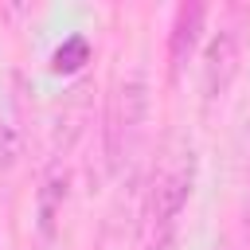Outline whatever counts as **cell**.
Listing matches in <instances>:
<instances>
[{
	"label": "cell",
	"mask_w": 250,
	"mask_h": 250,
	"mask_svg": "<svg viewBox=\"0 0 250 250\" xmlns=\"http://www.w3.org/2000/svg\"><path fill=\"white\" fill-rule=\"evenodd\" d=\"M141 121H145V78H129V82H121L113 109H109V160L113 164L133 145Z\"/></svg>",
	"instance_id": "1"
},
{
	"label": "cell",
	"mask_w": 250,
	"mask_h": 250,
	"mask_svg": "<svg viewBox=\"0 0 250 250\" xmlns=\"http://www.w3.org/2000/svg\"><path fill=\"white\" fill-rule=\"evenodd\" d=\"M188 191H191V148L160 168V176L152 184V227H168L180 215Z\"/></svg>",
	"instance_id": "2"
},
{
	"label": "cell",
	"mask_w": 250,
	"mask_h": 250,
	"mask_svg": "<svg viewBox=\"0 0 250 250\" xmlns=\"http://www.w3.org/2000/svg\"><path fill=\"white\" fill-rule=\"evenodd\" d=\"M234 59H238V35L234 31H223L211 51H207V66H203V86L207 94H223L230 74H234Z\"/></svg>",
	"instance_id": "3"
},
{
	"label": "cell",
	"mask_w": 250,
	"mask_h": 250,
	"mask_svg": "<svg viewBox=\"0 0 250 250\" xmlns=\"http://www.w3.org/2000/svg\"><path fill=\"white\" fill-rule=\"evenodd\" d=\"M199 27H203V4H188L176 12V31H172V62L176 66H184L191 47L199 43Z\"/></svg>",
	"instance_id": "4"
},
{
	"label": "cell",
	"mask_w": 250,
	"mask_h": 250,
	"mask_svg": "<svg viewBox=\"0 0 250 250\" xmlns=\"http://www.w3.org/2000/svg\"><path fill=\"white\" fill-rule=\"evenodd\" d=\"M90 62V43L82 39V35H70L55 55H51V70L55 74H74V70H82Z\"/></svg>",
	"instance_id": "5"
},
{
	"label": "cell",
	"mask_w": 250,
	"mask_h": 250,
	"mask_svg": "<svg viewBox=\"0 0 250 250\" xmlns=\"http://www.w3.org/2000/svg\"><path fill=\"white\" fill-rule=\"evenodd\" d=\"M16 156H20V133L8 121H0V172H8L16 164Z\"/></svg>",
	"instance_id": "6"
}]
</instances>
